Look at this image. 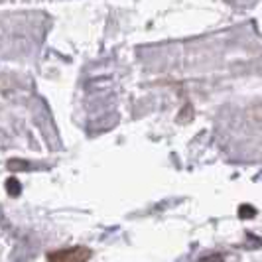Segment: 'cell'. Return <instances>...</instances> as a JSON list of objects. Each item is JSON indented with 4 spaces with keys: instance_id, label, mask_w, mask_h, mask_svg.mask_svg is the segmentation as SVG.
<instances>
[{
    "instance_id": "obj_1",
    "label": "cell",
    "mask_w": 262,
    "mask_h": 262,
    "mask_svg": "<svg viewBox=\"0 0 262 262\" xmlns=\"http://www.w3.org/2000/svg\"><path fill=\"white\" fill-rule=\"evenodd\" d=\"M93 250L89 247H67V249H55L46 254V262H89Z\"/></svg>"
},
{
    "instance_id": "obj_2",
    "label": "cell",
    "mask_w": 262,
    "mask_h": 262,
    "mask_svg": "<svg viewBox=\"0 0 262 262\" xmlns=\"http://www.w3.org/2000/svg\"><path fill=\"white\" fill-rule=\"evenodd\" d=\"M6 189H8V193H10V195H20L22 185H20V182H18L16 178H10V180L6 182Z\"/></svg>"
},
{
    "instance_id": "obj_3",
    "label": "cell",
    "mask_w": 262,
    "mask_h": 262,
    "mask_svg": "<svg viewBox=\"0 0 262 262\" xmlns=\"http://www.w3.org/2000/svg\"><path fill=\"white\" fill-rule=\"evenodd\" d=\"M199 262H223V256L221 254H209V256L201 258Z\"/></svg>"
},
{
    "instance_id": "obj_4",
    "label": "cell",
    "mask_w": 262,
    "mask_h": 262,
    "mask_svg": "<svg viewBox=\"0 0 262 262\" xmlns=\"http://www.w3.org/2000/svg\"><path fill=\"white\" fill-rule=\"evenodd\" d=\"M245 215H250V217H252V215H256V211L252 209V207H247V205H243V207H241V217H245Z\"/></svg>"
}]
</instances>
